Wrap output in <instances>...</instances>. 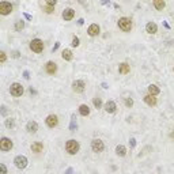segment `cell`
Segmentation results:
<instances>
[{
  "label": "cell",
  "mask_w": 174,
  "mask_h": 174,
  "mask_svg": "<svg viewBox=\"0 0 174 174\" xmlns=\"http://www.w3.org/2000/svg\"><path fill=\"white\" fill-rule=\"evenodd\" d=\"M80 146L79 143L76 142L75 139H71V140H68L67 143H65V150H67V152L69 155H75L78 151H79Z\"/></svg>",
  "instance_id": "6da1fadb"
},
{
  "label": "cell",
  "mask_w": 174,
  "mask_h": 174,
  "mask_svg": "<svg viewBox=\"0 0 174 174\" xmlns=\"http://www.w3.org/2000/svg\"><path fill=\"white\" fill-rule=\"evenodd\" d=\"M119 27L123 30V32H130L132 29V20L127 16H123L119 19Z\"/></svg>",
  "instance_id": "7a4b0ae2"
},
{
  "label": "cell",
  "mask_w": 174,
  "mask_h": 174,
  "mask_svg": "<svg viewBox=\"0 0 174 174\" xmlns=\"http://www.w3.org/2000/svg\"><path fill=\"white\" fill-rule=\"evenodd\" d=\"M30 49H32L34 53H41L44 51V42L40 38H36L30 42Z\"/></svg>",
  "instance_id": "3957f363"
},
{
  "label": "cell",
  "mask_w": 174,
  "mask_h": 174,
  "mask_svg": "<svg viewBox=\"0 0 174 174\" xmlns=\"http://www.w3.org/2000/svg\"><path fill=\"white\" fill-rule=\"evenodd\" d=\"M10 93L14 97H20L23 94V86L20 83H12L11 87H10Z\"/></svg>",
  "instance_id": "277c9868"
},
{
  "label": "cell",
  "mask_w": 174,
  "mask_h": 174,
  "mask_svg": "<svg viewBox=\"0 0 174 174\" xmlns=\"http://www.w3.org/2000/svg\"><path fill=\"white\" fill-rule=\"evenodd\" d=\"M12 147H14V143H12L11 139L1 138V140H0V150L1 151H10Z\"/></svg>",
  "instance_id": "5b68a950"
},
{
  "label": "cell",
  "mask_w": 174,
  "mask_h": 174,
  "mask_svg": "<svg viewBox=\"0 0 174 174\" xmlns=\"http://www.w3.org/2000/svg\"><path fill=\"white\" fill-rule=\"evenodd\" d=\"M91 148L94 152H102L103 148H105V144H103L102 140H99V139H94L93 142H91Z\"/></svg>",
  "instance_id": "8992f818"
},
{
  "label": "cell",
  "mask_w": 174,
  "mask_h": 174,
  "mask_svg": "<svg viewBox=\"0 0 174 174\" xmlns=\"http://www.w3.org/2000/svg\"><path fill=\"white\" fill-rule=\"evenodd\" d=\"M14 163H15V166L18 169H25V167L27 166V158L23 156V155H18L15 159H14Z\"/></svg>",
  "instance_id": "52a82bcc"
},
{
  "label": "cell",
  "mask_w": 174,
  "mask_h": 174,
  "mask_svg": "<svg viewBox=\"0 0 174 174\" xmlns=\"http://www.w3.org/2000/svg\"><path fill=\"white\" fill-rule=\"evenodd\" d=\"M12 12V4L8 1H1L0 3V14L1 15H8Z\"/></svg>",
  "instance_id": "ba28073f"
},
{
  "label": "cell",
  "mask_w": 174,
  "mask_h": 174,
  "mask_svg": "<svg viewBox=\"0 0 174 174\" xmlns=\"http://www.w3.org/2000/svg\"><path fill=\"white\" fill-rule=\"evenodd\" d=\"M45 123H46V125L49 128H55L56 125L59 124V119H57L56 114H49L46 117V120H45Z\"/></svg>",
  "instance_id": "9c48e42d"
},
{
  "label": "cell",
  "mask_w": 174,
  "mask_h": 174,
  "mask_svg": "<svg viewBox=\"0 0 174 174\" xmlns=\"http://www.w3.org/2000/svg\"><path fill=\"white\" fill-rule=\"evenodd\" d=\"M84 87H86V84H84L83 80H75L72 83V90L75 91V93H83Z\"/></svg>",
  "instance_id": "30bf717a"
},
{
  "label": "cell",
  "mask_w": 174,
  "mask_h": 174,
  "mask_svg": "<svg viewBox=\"0 0 174 174\" xmlns=\"http://www.w3.org/2000/svg\"><path fill=\"white\" fill-rule=\"evenodd\" d=\"M45 71L49 75H55L56 72H57V64L53 63V61H48L46 65H45Z\"/></svg>",
  "instance_id": "8fae6325"
},
{
  "label": "cell",
  "mask_w": 174,
  "mask_h": 174,
  "mask_svg": "<svg viewBox=\"0 0 174 174\" xmlns=\"http://www.w3.org/2000/svg\"><path fill=\"white\" fill-rule=\"evenodd\" d=\"M99 32H101V29H99V26H98L97 23L90 25V27H88V30H87V33H88V36H91V37L98 36Z\"/></svg>",
  "instance_id": "7c38bea8"
},
{
  "label": "cell",
  "mask_w": 174,
  "mask_h": 174,
  "mask_svg": "<svg viewBox=\"0 0 174 174\" xmlns=\"http://www.w3.org/2000/svg\"><path fill=\"white\" fill-rule=\"evenodd\" d=\"M74 16H75V11H74L72 8H65V10H64L63 18H64L65 20H71Z\"/></svg>",
  "instance_id": "4fadbf2b"
},
{
  "label": "cell",
  "mask_w": 174,
  "mask_h": 174,
  "mask_svg": "<svg viewBox=\"0 0 174 174\" xmlns=\"http://www.w3.org/2000/svg\"><path fill=\"white\" fill-rule=\"evenodd\" d=\"M116 109H117V105H116L113 101H107V102L105 103V110H106L107 113H114Z\"/></svg>",
  "instance_id": "5bb4252c"
},
{
  "label": "cell",
  "mask_w": 174,
  "mask_h": 174,
  "mask_svg": "<svg viewBox=\"0 0 174 174\" xmlns=\"http://www.w3.org/2000/svg\"><path fill=\"white\" fill-rule=\"evenodd\" d=\"M146 30H147V33H150V34H155V33L158 32V26H156L154 22H148L146 26Z\"/></svg>",
  "instance_id": "9a60e30c"
},
{
  "label": "cell",
  "mask_w": 174,
  "mask_h": 174,
  "mask_svg": "<svg viewBox=\"0 0 174 174\" xmlns=\"http://www.w3.org/2000/svg\"><path fill=\"white\" fill-rule=\"evenodd\" d=\"M26 128H27V130L30 133H36L37 130H38V124H37L36 121H29Z\"/></svg>",
  "instance_id": "2e32d148"
},
{
  "label": "cell",
  "mask_w": 174,
  "mask_h": 174,
  "mask_svg": "<svg viewBox=\"0 0 174 174\" xmlns=\"http://www.w3.org/2000/svg\"><path fill=\"white\" fill-rule=\"evenodd\" d=\"M144 102H146L147 105H150V106H155V105H156V98H155L154 95L148 94L144 97Z\"/></svg>",
  "instance_id": "e0dca14e"
},
{
  "label": "cell",
  "mask_w": 174,
  "mask_h": 174,
  "mask_svg": "<svg viewBox=\"0 0 174 174\" xmlns=\"http://www.w3.org/2000/svg\"><path fill=\"white\" fill-rule=\"evenodd\" d=\"M44 150V144L42 143H40V142H37V143H33L32 144V151L33 152H41V151Z\"/></svg>",
  "instance_id": "ac0fdd59"
},
{
  "label": "cell",
  "mask_w": 174,
  "mask_h": 174,
  "mask_svg": "<svg viewBox=\"0 0 174 174\" xmlns=\"http://www.w3.org/2000/svg\"><path fill=\"white\" fill-rule=\"evenodd\" d=\"M79 113L86 117V116L90 114V107L87 106V105H80V106H79Z\"/></svg>",
  "instance_id": "d6986e66"
},
{
  "label": "cell",
  "mask_w": 174,
  "mask_h": 174,
  "mask_svg": "<svg viewBox=\"0 0 174 174\" xmlns=\"http://www.w3.org/2000/svg\"><path fill=\"white\" fill-rule=\"evenodd\" d=\"M148 94H151V95H158L159 94V87L158 86H155V84H150L148 86Z\"/></svg>",
  "instance_id": "ffe728a7"
},
{
  "label": "cell",
  "mask_w": 174,
  "mask_h": 174,
  "mask_svg": "<svg viewBox=\"0 0 174 174\" xmlns=\"http://www.w3.org/2000/svg\"><path fill=\"white\" fill-rule=\"evenodd\" d=\"M116 154L119 155V156H125L127 154V148L124 146H117L116 147Z\"/></svg>",
  "instance_id": "44dd1931"
},
{
  "label": "cell",
  "mask_w": 174,
  "mask_h": 174,
  "mask_svg": "<svg viewBox=\"0 0 174 174\" xmlns=\"http://www.w3.org/2000/svg\"><path fill=\"white\" fill-rule=\"evenodd\" d=\"M61 57H63L64 60H67V61H69V60H72V52L71 51H68V49H64L63 53H61Z\"/></svg>",
  "instance_id": "7402d4cb"
},
{
  "label": "cell",
  "mask_w": 174,
  "mask_h": 174,
  "mask_svg": "<svg viewBox=\"0 0 174 174\" xmlns=\"http://www.w3.org/2000/svg\"><path fill=\"white\" fill-rule=\"evenodd\" d=\"M119 72H120V74H128V72H129V65H128L127 63L120 64V67H119Z\"/></svg>",
  "instance_id": "603a6c76"
},
{
  "label": "cell",
  "mask_w": 174,
  "mask_h": 174,
  "mask_svg": "<svg viewBox=\"0 0 174 174\" xmlns=\"http://www.w3.org/2000/svg\"><path fill=\"white\" fill-rule=\"evenodd\" d=\"M154 7L156 10H163V8L166 7V3L163 1V0H155L154 1Z\"/></svg>",
  "instance_id": "cb8c5ba5"
},
{
  "label": "cell",
  "mask_w": 174,
  "mask_h": 174,
  "mask_svg": "<svg viewBox=\"0 0 174 174\" xmlns=\"http://www.w3.org/2000/svg\"><path fill=\"white\" fill-rule=\"evenodd\" d=\"M25 27V23H23V20H19V22H16L15 23V30H22V29Z\"/></svg>",
  "instance_id": "d4e9b609"
},
{
  "label": "cell",
  "mask_w": 174,
  "mask_h": 174,
  "mask_svg": "<svg viewBox=\"0 0 174 174\" xmlns=\"http://www.w3.org/2000/svg\"><path fill=\"white\" fill-rule=\"evenodd\" d=\"M14 125H15V123H14V120H12V119H7V120H6V127H7V128H14Z\"/></svg>",
  "instance_id": "484cf974"
},
{
  "label": "cell",
  "mask_w": 174,
  "mask_h": 174,
  "mask_svg": "<svg viewBox=\"0 0 174 174\" xmlns=\"http://www.w3.org/2000/svg\"><path fill=\"white\" fill-rule=\"evenodd\" d=\"M94 106L97 107V109H99V107L102 106V101H101V98H94Z\"/></svg>",
  "instance_id": "4316f807"
},
{
  "label": "cell",
  "mask_w": 174,
  "mask_h": 174,
  "mask_svg": "<svg viewBox=\"0 0 174 174\" xmlns=\"http://www.w3.org/2000/svg\"><path fill=\"white\" fill-rule=\"evenodd\" d=\"M74 48H76V46H79V38L78 37H74V40H72V44H71Z\"/></svg>",
  "instance_id": "83f0119b"
},
{
  "label": "cell",
  "mask_w": 174,
  "mask_h": 174,
  "mask_svg": "<svg viewBox=\"0 0 174 174\" xmlns=\"http://www.w3.org/2000/svg\"><path fill=\"white\" fill-rule=\"evenodd\" d=\"M44 11L46 12V14H52V12H53V7H49V6H45V7H44Z\"/></svg>",
  "instance_id": "f1b7e54d"
},
{
  "label": "cell",
  "mask_w": 174,
  "mask_h": 174,
  "mask_svg": "<svg viewBox=\"0 0 174 174\" xmlns=\"http://www.w3.org/2000/svg\"><path fill=\"white\" fill-rule=\"evenodd\" d=\"M125 105H127L128 107H130L132 105H133V101H132L130 98H127V99H125Z\"/></svg>",
  "instance_id": "f546056e"
},
{
  "label": "cell",
  "mask_w": 174,
  "mask_h": 174,
  "mask_svg": "<svg viewBox=\"0 0 174 174\" xmlns=\"http://www.w3.org/2000/svg\"><path fill=\"white\" fill-rule=\"evenodd\" d=\"M46 6H49V7H55V6H56V0H48Z\"/></svg>",
  "instance_id": "4dcf8cb0"
},
{
  "label": "cell",
  "mask_w": 174,
  "mask_h": 174,
  "mask_svg": "<svg viewBox=\"0 0 174 174\" xmlns=\"http://www.w3.org/2000/svg\"><path fill=\"white\" fill-rule=\"evenodd\" d=\"M0 169H1V174H7V169H6V165H0Z\"/></svg>",
  "instance_id": "1f68e13d"
},
{
  "label": "cell",
  "mask_w": 174,
  "mask_h": 174,
  "mask_svg": "<svg viewBox=\"0 0 174 174\" xmlns=\"http://www.w3.org/2000/svg\"><path fill=\"white\" fill-rule=\"evenodd\" d=\"M0 60H1V63H4V61H6V53H4V52H1V53H0Z\"/></svg>",
  "instance_id": "d6a6232c"
},
{
  "label": "cell",
  "mask_w": 174,
  "mask_h": 174,
  "mask_svg": "<svg viewBox=\"0 0 174 174\" xmlns=\"http://www.w3.org/2000/svg\"><path fill=\"white\" fill-rule=\"evenodd\" d=\"M130 146L135 147V139H130Z\"/></svg>",
  "instance_id": "836d02e7"
}]
</instances>
